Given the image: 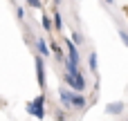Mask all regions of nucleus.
<instances>
[{
  "label": "nucleus",
  "mask_w": 128,
  "mask_h": 121,
  "mask_svg": "<svg viewBox=\"0 0 128 121\" xmlns=\"http://www.w3.org/2000/svg\"><path fill=\"white\" fill-rule=\"evenodd\" d=\"M54 117H56V121H68V110H63V108H54Z\"/></svg>",
  "instance_id": "f8f14e48"
},
{
  "label": "nucleus",
  "mask_w": 128,
  "mask_h": 121,
  "mask_svg": "<svg viewBox=\"0 0 128 121\" xmlns=\"http://www.w3.org/2000/svg\"><path fill=\"white\" fill-rule=\"evenodd\" d=\"M63 47L68 52V61L74 63V65H81V54H79V45L72 40V38H65L63 40Z\"/></svg>",
  "instance_id": "f03ea898"
},
{
  "label": "nucleus",
  "mask_w": 128,
  "mask_h": 121,
  "mask_svg": "<svg viewBox=\"0 0 128 121\" xmlns=\"http://www.w3.org/2000/svg\"><path fill=\"white\" fill-rule=\"evenodd\" d=\"M86 106H88V99H86V94L83 92H72V108L74 110H86Z\"/></svg>",
  "instance_id": "423d86ee"
},
{
  "label": "nucleus",
  "mask_w": 128,
  "mask_h": 121,
  "mask_svg": "<svg viewBox=\"0 0 128 121\" xmlns=\"http://www.w3.org/2000/svg\"><path fill=\"white\" fill-rule=\"evenodd\" d=\"M70 38H72L76 45H83V36H81L79 31H72V34H70Z\"/></svg>",
  "instance_id": "ddd939ff"
},
{
  "label": "nucleus",
  "mask_w": 128,
  "mask_h": 121,
  "mask_svg": "<svg viewBox=\"0 0 128 121\" xmlns=\"http://www.w3.org/2000/svg\"><path fill=\"white\" fill-rule=\"evenodd\" d=\"M32 9H43V0H25Z\"/></svg>",
  "instance_id": "4468645a"
},
{
  "label": "nucleus",
  "mask_w": 128,
  "mask_h": 121,
  "mask_svg": "<svg viewBox=\"0 0 128 121\" xmlns=\"http://www.w3.org/2000/svg\"><path fill=\"white\" fill-rule=\"evenodd\" d=\"M25 112L27 115H32V117H36L38 121H43L45 119V108H38V106H34V101H27V106H25Z\"/></svg>",
  "instance_id": "39448f33"
},
{
  "label": "nucleus",
  "mask_w": 128,
  "mask_h": 121,
  "mask_svg": "<svg viewBox=\"0 0 128 121\" xmlns=\"http://www.w3.org/2000/svg\"><path fill=\"white\" fill-rule=\"evenodd\" d=\"M52 4H56V7H58V4H61V0H52Z\"/></svg>",
  "instance_id": "f3484780"
},
{
  "label": "nucleus",
  "mask_w": 128,
  "mask_h": 121,
  "mask_svg": "<svg viewBox=\"0 0 128 121\" xmlns=\"http://www.w3.org/2000/svg\"><path fill=\"white\" fill-rule=\"evenodd\" d=\"M52 18H54V29L61 34L63 31V16H61V11H58L56 4H54V11H52Z\"/></svg>",
  "instance_id": "1a4fd4ad"
},
{
  "label": "nucleus",
  "mask_w": 128,
  "mask_h": 121,
  "mask_svg": "<svg viewBox=\"0 0 128 121\" xmlns=\"http://www.w3.org/2000/svg\"><path fill=\"white\" fill-rule=\"evenodd\" d=\"M32 101H34V106H38V108H45V103H47V97H45V92H40V94H36Z\"/></svg>",
  "instance_id": "9b49d317"
},
{
  "label": "nucleus",
  "mask_w": 128,
  "mask_h": 121,
  "mask_svg": "<svg viewBox=\"0 0 128 121\" xmlns=\"http://www.w3.org/2000/svg\"><path fill=\"white\" fill-rule=\"evenodd\" d=\"M16 16H18V20H22L25 18V9L22 7H16Z\"/></svg>",
  "instance_id": "dca6fc26"
},
{
  "label": "nucleus",
  "mask_w": 128,
  "mask_h": 121,
  "mask_svg": "<svg viewBox=\"0 0 128 121\" xmlns=\"http://www.w3.org/2000/svg\"><path fill=\"white\" fill-rule=\"evenodd\" d=\"M88 67H90L92 74L99 72V56H97V52H90V56H88Z\"/></svg>",
  "instance_id": "9d476101"
},
{
  "label": "nucleus",
  "mask_w": 128,
  "mask_h": 121,
  "mask_svg": "<svg viewBox=\"0 0 128 121\" xmlns=\"http://www.w3.org/2000/svg\"><path fill=\"white\" fill-rule=\"evenodd\" d=\"M126 121H128V119H126Z\"/></svg>",
  "instance_id": "6ab92c4d"
},
{
  "label": "nucleus",
  "mask_w": 128,
  "mask_h": 121,
  "mask_svg": "<svg viewBox=\"0 0 128 121\" xmlns=\"http://www.w3.org/2000/svg\"><path fill=\"white\" fill-rule=\"evenodd\" d=\"M72 92H74V90H70V88H68L65 83H63V85L58 88V99H61V108H63V110H68V112H72V110H74V108H72Z\"/></svg>",
  "instance_id": "7ed1b4c3"
},
{
  "label": "nucleus",
  "mask_w": 128,
  "mask_h": 121,
  "mask_svg": "<svg viewBox=\"0 0 128 121\" xmlns=\"http://www.w3.org/2000/svg\"><path fill=\"white\" fill-rule=\"evenodd\" d=\"M36 54H40V56H52V47H50V40H45V38H36Z\"/></svg>",
  "instance_id": "0eeeda50"
},
{
  "label": "nucleus",
  "mask_w": 128,
  "mask_h": 121,
  "mask_svg": "<svg viewBox=\"0 0 128 121\" xmlns=\"http://www.w3.org/2000/svg\"><path fill=\"white\" fill-rule=\"evenodd\" d=\"M104 2H108V4H112V2H115V0H104Z\"/></svg>",
  "instance_id": "a211bd4d"
},
{
  "label": "nucleus",
  "mask_w": 128,
  "mask_h": 121,
  "mask_svg": "<svg viewBox=\"0 0 128 121\" xmlns=\"http://www.w3.org/2000/svg\"><path fill=\"white\" fill-rule=\"evenodd\" d=\"M34 70H36L38 88H40V92H45V85H47V79H45V56H40L36 52H34Z\"/></svg>",
  "instance_id": "f257e3e1"
},
{
  "label": "nucleus",
  "mask_w": 128,
  "mask_h": 121,
  "mask_svg": "<svg viewBox=\"0 0 128 121\" xmlns=\"http://www.w3.org/2000/svg\"><path fill=\"white\" fill-rule=\"evenodd\" d=\"M117 34H119V38H122V43H124V45L128 47V31H126V29H119Z\"/></svg>",
  "instance_id": "2eb2a0df"
},
{
  "label": "nucleus",
  "mask_w": 128,
  "mask_h": 121,
  "mask_svg": "<svg viewBox=\"0 0 128 121\" xmlns=\"http://www.w3.org/2000/svg\"><path fill=\"white\" fill-rule=\"evenodd\" d=\"M40 27H43L47 34H52V31H54V18H52V13L43 11V16H40Z\"/></svg>",
  "instance_id": "6e6552de"
},
{
  "label": "nucleus",
  "mask_w": 128,
  "mask_h": 121,
  "mask_svg": "<svg viewBox=\"0 0 128 121\" xmlns=\"http://www.w3.org/2000/svg\"><path fill=\"white\" fill-rule=\"evenodd\" d=\"M124 110H126L124 101H112L106 106V115H110V117H119V115H124Z\"/></svg>",
  "instance_id": "20e7f679"
}]
</instances>
